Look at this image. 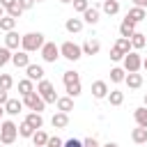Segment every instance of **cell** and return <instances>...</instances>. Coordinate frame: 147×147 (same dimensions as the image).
Instances as JSON below:
<instances>
[{
    "mask_svg": "<svg viewBox=\"0 0 147 147\" xmlns=\"http://www.w3.org/2000/svg\"><path fill=\"white\" fill-rule=\"evenodd\" d=\"M18 92H21V96H28L30 92H34V83H32L30 78H23V80H18Z\"/></svg>",
    "mask_w": 147,
    "mask_h": 147,
    "instance_id": "26",
    "label": "cell"
},
{
    "mask_svg": "<svg viewBox=\"0 0 147 147\" xmlns=\"http://www.w3.org/2000/svg\"><path fill=\"white\" fill-rule=\"evenodd\" d=\"M37 94H39V96H41L46 103H55V101L60 99V96L55 94V85H53L51 80H46V78L37 83Z\"/></svg>",
    "mask_w": 147,
    "mask_h": 147,
    "instance_id": "3",
    "label": "cell"
},
{
    "mask_svg": "<svg viewBox=\"0 0 147 147\" xmlns=\"http://www.w3.org/2000/svg\"><path fill=\"white\" fill-rule=\"evenodd\" d=\"M117 2H119V0H117Z\"/></svg>",
    "mask_w": 147,
    "mask_h": 147,
    "instance_id": "56",
    "label": "cell"
},
{
    "mask_svg": "<svg viewBox=\"0 0 147 147\" xmlns=\"http://www.w3.org/2000/svg\"><path fill=\"white\" fill-rule=\"evenodd\" d=\"M80 48H83V55H96V53L101 51V44H99V39H92V37H90Z\"/></svg>",
    "mask_w": 147,
    "mask_h": 147,
    "instance_id": "13",
    "label": "cell"
},
{
    "mask_svg": "<svg viewBox=\"0 0 147 147\" xmlns=\"http://www.w3.org/2000/svg\"><path fill=\"white\" fill-rule=\"evenodd\" d=\"M64 30L67 32H71V34H76V32H80L83 30V18H67V23H64Z\"/></svg>",
    "mask_w": 147,
    "mask_h": 147,
    "instance_id": "20",
    "label": "cell"
},
{
    "mask_svg": "<svg viewBox=\"0 0 147 147\" xmlns=\"http://www.w3.org/2000/svg\"><path fill=\"white\" fill-rule=\"evenodd\" d=\"M115 48H119V51H122L124 55L133 51V48H131V39H126V37H119V39L115 41Z\"/></svg>",
    "mask_w": 147,
    "mask_h": 147,
    "instance_id": "30",
    "label": "cell"
},
{
    "mask_svg": "<svg viewBox=\"0 0 147 147\" xmlns=\"http://www.w3.org/2000/svg\"><path fill=\"white\" fill-rule=\"evenodd\" d=\"M122 62H124V71H126V74H136V71H140V67H142V57H140L136 51L126 53Z\"/></svg>",
    "mask_w": 147,
    "mask_h": 147,
    "instance_id": "5",
    "label": "cell"
},
{
    "mask_svg": "<svg viewBox=\"0 0 147 147\" xmlns=\"http://www.w3.org/2000/svg\"><path fill=\"white\" fill-rule=\"evenodd\" d=\"M48 138H51V136H48L46 131H41V129H39V131H34L32 142H34V147H46V145H48Z\"/></svg>",
    "mask_w": 147,
    "mask_h": 147,
    "instance_id": "24",
    "label": "cell"
},
{
    "mask_svg": "<svg viewBox=\"0 0 147 147\" xmlns=\"http://www.w3.org/2000/svg\"><path fill=\"white\" fill-rule=\"evenodd\" d=\"M110 60H113V62H119V60H124V53L113 46V48H110Z\"/></svg>",
    "mask_w": 147,
    "mask_h": 147,
    "instance_id": "39",
    "label": "cell"
},
{
    "mask_svg": "<svg viewBox=\"0 0 147 147\" xmlns=\"http://www.w3.org/2000/svg\"><path fill=\"white\" fill-rule=\"evenodd\" d=\"M106 99L110 101V106H122V103H124V92H119V90H110Z\"/></svg>",
    "mask_w": 147,
    "mask_h": 147,
    "instance_id": "27",
    "label": "cell"
},
{
    "mask_svg": "<svg viewBox=\"0 0 147 147\" xmlns=\"http://www.w3.org/2000/svg\"><path fill=\"white\" fill-rule=\"evenodd\" d=\"M41 57H44V62H57V57H60V46H57L55 41H46V44L41 46Z\"/></svg>",
    "mask_w": 147,
    "mask_h": 147,
    "instance_id": "7",
    "label": "cell"
},
{
    "mask_svg": "<svg viewBox=\"0 0 147 147\" xmlns=\"http://www.w3.org/2000/svg\"><path fill=\"white\" fill-rule=\"evenodd\" d=\"M124 83L129 85V90H138V87H142V74H126V78H124Z\"/></svg>",
    "mask_w": 147,
    "mask_h": 147,
    "instance_id": "15",
    "label": "cell"
},
{
    "mask_svg": "<svg viewBox=\"0 0 147 147\" xmlns=\"http://www.w3.org/2000/svg\"><path fill=\"white\" fill-rule=\"evenodd\" d=\"M133 32H136V23H133L131 18H122V23H119V37L131 39V37H133Z\"/></svg>",
    "mask_w": 147,
    "mask_h": 147,
    "instance_id": "11",
    "label": "cell"
},
{
    "mask_svg": "<svg viewBox=\"0 0 147 147\" xmlns=\"http://www.w3.org/2000/svg\"><path fill=\"white\" fill-rule=\"evenodd\" d=\"M14 28H16V18H11V16H2V18H0V30L11 32Z\"/></svg>",
    "mask_w": 147,
    "mask_h": 147,
    "instance_id": "32",
    "label": "cell"
},
{
    "mask_svg": "<svg viewBox=\"0 0 147 147\" xmlns=\"http://www.w3.org/2000/svg\"><path fill=\"white\" fill-rule=\"evenodd\" d=\"M11 64L18 67V69H28V64H30V55H28L25 51H16V53L11 55Z\"/></svg>",
    "mask_w": 147,
    "mask_h": 147,
    "instance_id": "9",
    "label": "cell"
},
{
    "mask_svg": "<svg viewBox=\"0 0 147 147\" xmlns=\"http://www.w3.org/2000/svg\"><path fill=\"white\" fill-rule=\"evenodd\" d=\"M124 78H126L124 67H113V69H110V80H113V83H124Z\"/></svg>",
    "mask_w": 147,
    "mask_h": 147,
    "instance_id": "29",
    "label": "cell"
},
{
    "mask_svg": "<svg viewBox=\"0 0 147 147\" xmlns=\"http://www.w3.org/2000/svg\"><path fill=\"white\" fill-rule=\"evenodd\" d=\"M2 113H5V106H0V124H2Z\"/></svg>",
    "mask_w": 147,
    "mask_h": 147,
    "instance_id": "49",
    "label": "cell"
},
{
    "mask_svg": "<svg viewBox=\"0 0 147 147\" xmlns=\"http://www.w3.org/2000/svg\"><path fill=\"white\" fill-rule=\"evenodd\" d=\"M18 136H21V138H32V136H34V129L23 119V122L18 124Z\"/></svg>",
    "mask_w": 147,
    "mask_h": 147,
    "instance_id": "31",
    "label": "cell"
},
{
    "mask_svg": "<svg viewBox=\"0 0 147 147\" xmlns=\"http://www.w3.org/2000/svg\"><path fill=\"white\" fill-rule=\"evenodd\" d=\"M7 101H9V94H7L5 90H0V106H5Z\"/></svg>",
    "mask_w": 147,
    "mask_h": 147,
    "instance_id": "44",
    "label": "cell"
},
{
    "mask_svg": "<svg viewBox=\"0 0 147 147\" xmlns=\"http://www.w3.org/2000/svg\"><path fill=\"white\" fill-rule=\"evenodd\" d=\"M62 80H64V85H71V83H80V76H78V71H64Z\"/></svg>",
    "mask_w": 147,
    "mask_h": 147,
    "instance_id": "34",
    "label": "cell"
},
{
    "mask_svg": "<svg viewBox=\"0 0 147 147\" xmlns=\"http://www.w3.org/2000/svg\"><path fill=\"white\" fill-rule=\"evenodd\" d=\"M55 106H57L60 113H67V115H69V113L74 110V99H71V96H60V99L55 101Z\"/></svg>",
    "mask_w": 147,
    "mask_h": 147,
    "instance_id": "16",
    "label": "cell"
},
{
    "mask_svg": "<svg viewBox=\"0 0 147 147\" xmlns=\"http://www.w3.org/2000/svg\"><path fill=\"white\" fill-rule=\"evenodd\" d=\"M25 122H28L34 131H39V129L44 126V117H41V113H28V115H25Z\"/></svg>",
    "mask_w": 147,
    "mask_h": 147,
    "instance_id": "17",
    "label": "cell"
},
{
    "mask_svg": "<svg viewBox=\"0 0 147 147\" xmlns=\"http://www.w3.org/2000/svg\"><path fill=\"white\" fill-rule=\"evenodd\" d=\"M34 2H44V0H34Z\"/></svg>",
    "mask_w": 147,
    "mask_h": 147,
    "instance_id": "53",
    "label": "cell"
},
{
    "mask_svg": "<svg viewBox=\"0 0 147 147\" xmlns=\"http://www.w3.org/2000/svg\"><path fill=\"white\" fill-rule=\"evenodd\" d=\"M131 140H133L136 145H142V142H147V129H142V126L133 129V131H131Z\"/></svg>",
    "mask_w": 147,
    "mask_h": 147,
    "instance_id": "25",
    "label": "cell"
},
{
    "mask_svg": "<svg viewBox=\"0 0 147 147\" xmlns=\"http://www.w3.org/2000/svg\"><path fill=\"white\" fill-rule=\"evenodd\" d=\"M0 147H7V145H0Z\"/></svg>",
    "mask_w": 147,
    "mask_h": 147,
    "instance_id": "54",
    "label": "cell"
},
{
    "mask_svg": "<svg viewBox=\"0 0 147 147\" xmlns=\"http://www.w3.org/2000/svg\"><path fill=\"white\" fill-rule=\"evenodd\" d=\"M83 147H99V142H96V138H85Z\"/></svg>",
    "mask_w": 147,
    "mask_h": 147,
    "instance_id": "41",
    "label": "cell"
},
{
    "mask_svg": "<svg viewBox=\"0 0 147 147\" xmlns=\"http://www.w3.org/2000/svg\"><path fill=\"white\" fill-rule=\"evenodd\" d=\"M71 5H74V11H80V14H85V9H90V0H74Z\"/></svg>",
    "mask_w": 147,
    "mask_h": 147,
    "instance_id": "37",
    "label": "cell"
},
{
    "mask_svg": "<svg viewBox=\"0 0 147 147\" xmlns=\"http://www.w3.org/2000/svg\"><path fill=\"white\" fill-rule=\"evenodd\" d=\"M46 44L44 34L41 32H25L23 39H21V51L25 53H32V51H41V46Z\"/></svg>",
    "mask_w": 147,
    "mask_h": 147,
    "instance_id": "1",
    "label": "cell"
},
{
    "mask_svg": "<svg viewBox=\"0 0 147 147\" xmlns=\"http://www.w3.org/2000/svg\"><path fill=\"white\" fill-rule=\"evenodd\" d=\"M2 16H7V9H5L2 5H0V18H2Z\"/></svg>",
    "mask_w": 147,
    "mask_h": 147,
    "instance_id": "47",
    "label": "cell"
},
{
    "mask_svg": "<svg viewBox=\"0 0 147 147\" xmlns=\"http://www.w3.org/2000/svg\"><path fill=\"white\" fill-rule=\"evenodd\" d=\"M142 101H145V108H147V92H145V96H142Z\"/></svg>",
    "mask_w": 147,
    "mask_h": 147,
    "instance_id": "51",
    "label": "cell"
},
{
    "mask_svg": "<svg viewBox=\"0 0 147 147\" xmlns=\"http://www.w3.org/2000/svg\"><path fill=\"white\" fill-rule=\"evenodd\" d=\"M133 119H136L138 126L147 129V108H145V106H142V108H136V110H133Z\"/></svg>",
    "mask_w": 147,
    "mask_h": 147,
    "instance_id": "22",
    "label": "cell"
},
{
    "mask_svg": "<svg viewBox=\"0 0 147 147\" xmlns=\"http://www.w3.org/2000/svg\"><path fill=\"white\" fill-rule=\"evenodd\" d=\"M126 18H131V21L138 25L140 21H145V18H147V11H145V7H131V9H129V14H126Z\"/></svg>",
    "mask_w": 147,
    "mask_h": 147,
    "instance_id": "14",
    "label": "cell"
},
{
    "mask_svg": "<svg viewBox=\"0 0 147 147\" xmlns=\"http://www.w3.org/2000/svg\"><path fill=\"white\" fill-rule=\"evenodd\" d=\"M18 138V126L11 122V119H5L2 124H0V145H11L14 140Z\"/></svg>",
    "mask_w": 147,
    "mask_h": 147,
    "instance_id": "2",
    "label": "cell"
},
{
    "mask_svg": "<svg viewBox=\"0 0 147 147\" xmlns=\"http://www.w3.org/2000/svg\"><path fill=\"white\" fill-rule=\"evenodd\" d=\"M16 2H18V0H0V5H2L5 9H9V7H11V5H16Z\"/></svg>",
    "mask_w": 147,
    "mask_h": 147,
    "instance_id": "45",
    "label": "cell"
},
{
    "mask_svg": "<svg viewBox=\"0 0 147 147\" xmlns=\"http://www.w3.org/2000/svg\"><path fill=\"white\" fill-rule=\"evenodd\" d=\"M46 147H64V140H60L57 136H53V138H48V145Z\"/></svg>",
    "mask_w": 147,
    "mask_h": 147,
    "instance_id": "40",
    "label": "cell"
},
{
    "mask_svg": "<svg viewBox=\"0 0 147 147\" xmlns=\"http://www.w3.org/2000/svg\"><path fill=\"white\" fill-rule=\"evenodd\" d=\"M21 39H23V34H18L16 30H11V32H7V34H5V46H7L9 51H18Z\"/></svg>",
    "mask_w": 147,
    "mask_h": 147,
    "instance_id": "8",
    "label": "cell"
},
{
    "mask_svg": "<svg viewBox=\"0 0 147 147\" xmlns=\"http://www.w3.org/2000/svg\"><path fill=\"white\" fill-rule=\"evenodd\" d=\"M25 74H28V78L34 83H39V80H44V67L41 64H28V69H25Z\"/></svg>",
    "mask_w": 147,
    "mask_h": 147,
    "instance_id": "12",
    "label": "cell"
},
{
    "mask_svg": "<svg viewBox=\"0 0 147 147\" xmlns=\"http://www.w3.org/2000/svg\"><path fill=\"white\" fill-rule=\"evenodd\" d=\"M103 147H119V145H117V142H106Z\"/></svg>",
    "mask_w": 147,
    "mask_h": 147,
    "instance_id": "48",
    "label": "cell"
},
{
    "mask_svg": "<svg viewBox=\"0 0 147 147\" xmlns=\"http://www.w3.org/2000/svg\"><path fill=\"white\" fill-rule=\"evenodd\" d=\"M21 14H23V9H21V5L16 2V5H11L9 9H7V16H11V18H21Z\"/></svg>",
    "mask_w": 147,
    "mask_h": 147,
    "instance_id": "38",
    "label": "cell"
},
{
    "mask_svg": "<svg viewBox=\"0 0 147 147\" xmlns=\"http://www.w3.org/2000/svg\"><path fill=\"white\" fill-rule=\"evenodd\" d=\"M92 96L94 99H106L108 96V83L106 80H94L92 83Z\"/></svg>",
    "mask_w": 147,
    "mask_h": 147,
    "instance_id": "10",
    "label": "cell"
},
{
    "mask_svg": "<svg viewBox=\"0 0 147 147\" xmlns=\"http://www.w3.org/2000/svg\"><path fill=\"white\" fill-rule=\"evenodd\" d=\"M133 7H147V0H133Z\"/></svg>",
    "mask_w": 147,
    "mask_h": 147,
    "instance_id": "46",
    "label": "cell"
},
{
    "mask_svg": "<svg viewBox=\"0 0 147 147\" xmlns=\"http://www.w3.org/2000/svg\"><path fill=\"white\" fill-rule=\"evenodd\" d=\"M103 14H108V16L119 14V2L117 0H103Z\"/></svg>",
    "mask_w": 147,
    "mask_h": 147,
    "instance_id": "28",
    "label": "cell"
},
{
    "mask_svg": "<svg viewBox=\"0 0 147 147\" xmlns=\"http://www.w3.org/2000/svg\"><path fill=\"white\" fill-rule=\"evenodd\" d=\"M64 147H83V142H80V140H76V138H71V140H67V142H64Z\"/></svg>",
    "mask_w": 147,
    "mask_h": 147,
    "instance_id": "43",
    "label": "cell"
},
{
    "mask_svg": "<svg viewBox=\"0 0 147 147\" xmlns=\"http://www.w3.org/2000/svg\"><path fill=\"white\" fill-rule=\"evenodd\" d=\"M18 5H21V9L25 11V9H32V5H34V0H18Z\"/></svg>",
    "mask_w": 147,
    "mask_h": 147,
    "instance_id": "42",
    "label": "cell"
},
{
    "mask_svg": "<svg viewBox=\"0 0 147 147\" xmlns=\"http://www.w3.org/2000/svg\"><path fill=\"white\" fill-rule=\"evenodd\" d=\"M60 2H62V5H69V2H74V0H60Z\"/></svg>",
    "mask_w": 147,
    "mask_h": 147,
    "instance_id": "50",
    "label": "cell"
},
{
    "mask_svg": "<svg viewBox=\"0 0 147 147\" xmlns=\"http://www.w3.org/2000/svg\"><path fill=\"white\" fill-rule=\"evenodd\" d=\"M21 110H23V101H18V99H9L5 103V113L7 115H18Z\"/></svg>",
    "mask_w": 147,
    "mask_h": 147,
    "instance_id": "21",
    "label": "cell"
},
{
    "mask_svg": "<svg viewBox=\"0 0 147 147\" xmlns=\"http://www.w3.org/2000/svg\"><path fill=\"white\" fill-rule=\"evenodd\" d=\"M145 37H147V34H142V32H133V37H131V48H133V51L145 48V44H147Z\"/></svg>",
    "mask_w": 147,
    "mask_h": 147,
    "instance_id": "23",
    "label": "cell"
},
{
    "mask_svg": "<svg viewBox=\"0 0 147 147\" xmlns=\"http://www.w3.org/2000/svg\"><path fill=\"white\" fill-rule=\"evenodd\" d=\"M64 87H67V96H71V99L80 96V92H83V85L80 83H71V85H64Z\"/></svg>",
    "mask_w": 147,
    "mask_h": 147,
    "instance_id": "33",
    "label": "cell"
},
{
    "mask_svg": "<svg viewBox=\"0 0 147 147\" xmlns=\"http://www.w3.org/2000/svg\"><path fill=\"white\" fill-rule=\"evenodd\" d=\"M23 106H28L32 113H41V110L46 108V101H44V99L37 94V90H34V92H30L28 96H23Z\"/></svg>",
    "mask_w": 147,
    "mask_h": 147,
    "instance_id": "6",
    "label": "cell"
},
{
    "mask_svg": "<svg viewBox=\"0 0 147 147\" xmlns=\"http://www.w3.org/2000/svg\"><path fill=\"white\" fill-rule=\"evenodd\" d=\"M11 55H14V53H11L7 46H0V67H5L7 62H11Z\"/></svg>",
    "mask_w": 147,
    "mask_h": 147,
    "instance_id": "36",
    "label": "cell"
},
{
    "mask_svg": "<svg viewBox=\"0 0 147 147\" xmlns=\"http://www.w3.org/2000/svg\"><path fill=\"white\" fill-rule=\"evenodd\" d=\"M51 124H53V129H64L67 124H69V115L67 113H55L53 117H51Z\"/></svg>",
    "mask_w": 147,
    "mask_h": 147,
    "instance_id": "18",
    "label": "cell"
},
{
    "mask_svg": "<svg viewBox=\"0 0 147 147\" xmlns=\"http://www.w3.org/2000/svg\"><path fill=\"white\" fill-rule=\"evenodd\" d=\"M99 18H101V14H99V9H94V7L85 9V14H83V23H90V25H96Z\"/></svg>",
    "mask_w": 147,
    "mask_h": 147,
    "instance_id": "19",
    "label": "cell"
},
{
    "mask_svg": "<svg viewBox=\"0 0 147 147\" xmlns=\"http://www.w3.org/2000/svg\"><path fill=\"white\" fill-rule=\"evenodd\" d=\"M11 85H14V78H11L9 74H0V90L9 92V90H11Z\"/></svg>",
    "mask_w": 147,
    "mask_h": 147,
    "instance_id": "35",
    "label": "cell"
},
{
    "mask_svg": "<svg viewBox=\"0 0 147 147\" xmlns=\"http://www.w3.org/2000/svg\"><path fill=\"white\" fill-rule=\"evenodd\" d=\"M142 69H147V57H145V60H142Z\"/></svg>",
    "mask_w": 147,
    "mask_h": 147,
    "instance_id": "52",
    "label": "cell"
},
{
    "mask_svg": "<svg viewBox=\"0 0 147 147\" xmlns=\"http://www.w3.org/2000/svg\"><path fill=\"white\" fill-rule=\"evenodd\" d=\"M60 55H62L64 60H69V62H76V60L83 57V48H80L78 44H74V41H64V44L60 46Z\"/></svg>",
    "mask_w": 147,
    "mask_h": 147,
    "instance_id": "4",
    "label": "cell"
},
{
    "mask_svg": "<svg viewBox=\"0 0 147 147\" xmlns=\"http://www.w3.org/2000/svg\"><path fill=\"white\" fill-rule=\"evenodd\" d=\"M101 2H103V0H101Z\"/></svg>",
    "mask_w": 147,
    "mask_h": 147,
    "instance_id": "55",
    "label": "cell"
}]
</instances>
